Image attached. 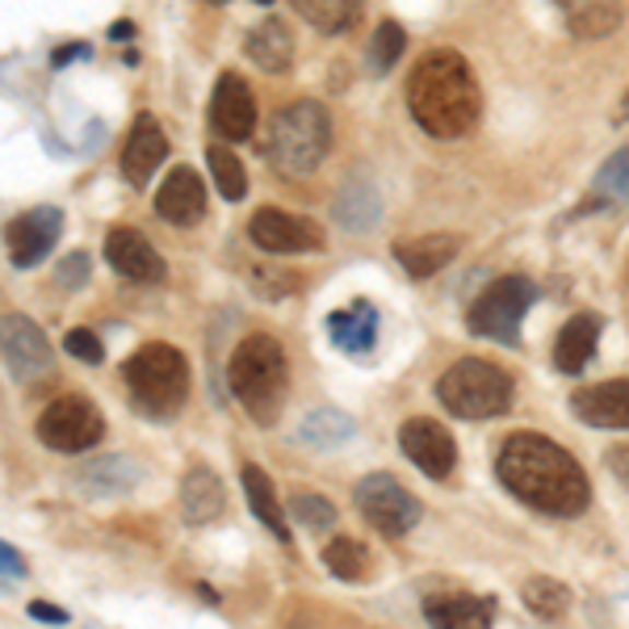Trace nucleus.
<instances>
[{"label":"nucleus","mask_w":629,"mask_h":629,"mask_svg":"<svg viewBox=\"0 0 629 629\" xmlns=\"http://www.w3.org/2000/svg\"><path fill=\"white\" fill-rule=\"evenodd\" d=\"M496 475L516 500L546 516H579L592 500L587 475L579 470L575 457L537 432H512L503 441Z\"/></svg>","instance_id":"f257e3e1"},{"label":"nucleus","mask_w":629,"mask_h":629,"mask_svg":"<svg viewBox=\"0 0 629 629\" xmlns=\"http://www.w3.org/2000/svg\"><path fill=\"white\" fill-rule=\"evenodd\" d=\"M407 109L432 139L470 135L482 114V93L470 63L450 47L428 50L407 75Z\"/></svg>","instance_id":"f03ea898"},{"label":"nucleus","mask_w":629,"mask_h":629,"mask_svg":"<svg viewBox=\"0 0 629 629\" xmlns=\"http://www.w3.org/2000/svg\"><path fill=\"white\" fill-rule=\"evenodd\" d=\"M226 382H231V395L240 399V407L248 411L260 428H273L281 407H286V349L277 345L273 336L265 331H252L244 336L231 361H226Z\"/></svg>","instance_id":"7ed1b4c3"},{"label":"nucleus","mask_w":629,"mask_h":629,"mask_svg":"<svg viewBox=\"0 0 629 629\" xmlns=\"http://www.w3.org/2000/svg\"><path fill=\"white\" fill-rule=\"evenodd\" d=\"M331 148V118L319 101L281 105L265 130V155L281 176H306L324 164Z\"/></svg>","instance_id":"20e7f679"},{"label":"nucleus","mask_w":629,"mask_h":629,"mask_svg":"<svg viewBox=\"0 0 629 629\" xmlns=\"http://www.w3.org/2000/svg\"><path fill=\"white\" fill-rule=\"evenodd\" d=\"M123 377L135 407L151 420H173L189 399V361L180 349L160 345V340H151L143 349H135V357H126Z\"/></svg>","instance_id":"39448f33"},{"label":"nucleus","mask_w":629,"mask_h":629,"mask_svg":"<svg viewBox=\"0 0 629 629\" xmlns=\"http://www.w3.org/2000/svg\"><path fill=\"white\" fill-rule=\"evenodd\" d=\"M436 399L445 403L450 416L462 420H491L512 407V377L496 361L482 357H462L436 382Z\"/></svg>","instance_id":"423d86ee"},{"label":"nucleus","mask_w":629,"mask_h":629,"mask_svg":"<svg viewBox=\"0 0 629 629\" xmlns=\"http://www.w3.org/2000/svg\"><path fill=\"white\" fill-rule=\"evenodd\" d=\"M537 302V286L528 277H500L491 281L466 311V324L482 340H500V345H516L521 340V319Z\"/></svg>","instance_id":"0eeeda50"},{"label":"nucleus","mask_w":629,"mask_h":629,"mask_svg":"<svg viewBox=\"0 0 629 629\" xmlns=\"http://www.w3.org/2000/svg\"><path fill=\"white\" fill-rule=\"evenodd\" d=\"M34 428H38V441L55 453H89L105 436L101 411L89 399H75V395L50 403Z\"/></svg>","instance_id":"6e6552de"},{"label":"nucleus","mask_w":629,"mask_h":629,"mask_svg":"<svg viewBox=\"0 0 629 629\" xmlns=\"http://www.w3.org/2000/svg\"><path fill=\"white\" fill-rule=\"evenodd\" d=\"M357 508L386 537H403V533H411V528L420 525V500L395 475L361 478L357 482Z\"/></svg>","instance_id":"1a4fd4ad"},{"label":"nucleus","mask_w":629,"mask_h":629,"mask_svg":"<svg viewBox=\"0 0 629 629\" xmlns=\"http://www.w3.org/2000/svg\"><path fill=\"white\" fill-rule=\"evenodd\" d=\"M0 361L22 386H34V382H47L50 370H55V349H50L47 331L34 319L4 315L0 319Z\"/></svg>","instance_id":"9d476101"},{"label":"nucleus","mask_w":629,"mask_h":629,"mask_svg":"<svg viewBox=\"0 0 629 629\" xmlns=\"http://www.w3.org/2000/svg\"><path fill=\"white\" fill-rule=\"evenodd\" d=\"M248 240L260 252H273V256H299V252H319L324 248V231L311 219L299 214H286V210H256L248 219Z\"/></svg>","instance_id":"9b49d317"},{"label":"nucleus","mask_w":629,"mask_h":629,"mask_svg":"<svg viewBox=\"0 0 629 629\" xmlns=\"http://www.w3.org/2000/svg\"><path fill=\"white\" fill-rule=\"evenodd\" d=\"M63 235V214L55 206H34L18 214L13 223L4 226V244H9V260L13 269H34L50 256V248Z\"/></svg>","instance_id":"f8f14e48"},{"label":"nucleus","mask_w":629,"mask_h":629,"mask_svg":"<svg viewBox=\"0 0 629 629\" xmlns=\"http://www.w3.org/2000/svg\"><path fill=\"white\" fill-rule=\"evenodd\" d=\"M399 450L428 478H450L457 466V445H453L450 428L436 420H407L399 428Z\"/></svg>","instance_id":"ddd939ff"},{"label":"nucleus","mask_w":629,"mask_h":629,"mask_svg":"<svg viewBox=\"0 0 629 629\" xmlns=\"http://www.w3.org/2000/svg\"><path fill=\"white\" fill-rule=\"evenodd\" d=\"M210 126L214 135H223L226 143H244L256 130V101L244 75L223 72L214 84V97H210Z\"/></svg>","instance_id":"4468645a"},{"label":"nucleus","mask_w":629,"mask_h":629,"mask_svg":"<svg viewBox=\"0 0 629 629\" xmlns=\"http://www.w3.org/2000/svg\"><path fill=\"white\" fill-rule=\"evenodd\" d=\"M105 260H109V269L126 281H143V286H160L164 281V260H160V252L151 248L148 235H139L135 226H114L109 235H105Z\"/></svg>","instance_id":"2eb2a0df"},{"label":"nucleus","mask_w":629,"mask_h":629,"mask_svg":"<svg viewBox=\"0 0 629 629\" xmlns=\"http://www.w3.org/2000/svg\"><path fill=\"white\" fill-rule=\"evenodd\" d=\"M168 155V135L160 130L155 114H139L130 135H126L123 148V176L135 185V189H148V180L155 176V168L164 164Z\"/></svg>","instance_id":"dca6fc26"},{"label":"nucleus","mask_w":629,"mask_h":629,"mask_svg":"<svg viewBox=\"0 0 629 629\" xmlns=\"http://www.w3.org/2000/svg\"><path fill=\"white\" fill-rule=\"evenodd\" d=\"M571 411H575L579 424L621 432V428H629V382L613 377V382H601V386H583L571 399Z\"/></svg>","instance_id":"f3484780"},{"label":"nucleus","mask_w":629,"mask_h":629,"mask_svg":"<svg viewBox=\"0 0 629 629\" xmlns=\"http://www.w3.org/2000/svg\"><path fill=\"white\" fill-rule=\"evenodd\" d=\"M155 214L173 226H194L206 214V189L189 164H176L155 194Z\"/></svg>","instance_id":"a211bd4d"},{"label":"nucleus","mask_w":629,"mask_h":629,"mask_svg":"<svg viewBox=\"0 0 629 629\" xmlns=\"http://www.w3.org/2000/svg\"><path fill=\"white\" fill-rule=\"evenodd\" d=\"M139 462L126 457V453H109V457H89L80 470H75V487L89 496V500H109V496H126L139 487Z\"/></svg>","instance_id":"6ab92c4d"},{"label":"nucleus","mask_w":629,"mask_h":629,"mask_svg":"<svg viewBox=\"0 0 629 629\" xmlns=\"http://www.w3.org/2000/svg\"><path fill=\"white\" fill-rule=\"evenodd\" d=\"M327 336H331V345H336V349L352 352V357L374 352V345H377L374 302L357 299V302H349L345 311H331V315H327Z\"/></svg>","instance_id":"aec40b11"},{"label":"nucleus","mask_w":629,"mask_h":629,"mask_svg":"<svg viewBox=\"0 0 629 629\" xmlns=\"http://www.w3.org/2000/svg\"><path fill=\"white\" fill-rule=\"evenodd\" d=\"M244 55L260 72L281 75L294 68V34L281 18H269V22L252 25L248 38H244Z\"/></svg>","instance_id":"412c9836"},{"label":"nucleus","mask_w":629,"mask_h":629,"mask_svg":"<svg viewBox=\"0 0 629 629\" xmlns=\"http://www.w3.org/2000/svg\"><path fill=\"white\" fill-rule=\"evenodd\" d=\"M424 617L432 626H487L496 617L491 596H470V592H432L424 596Z\"/></svg>","instance_id":"4be33fe9"},{"label":"nucleus","mask_w":629,"mask_h":629,"mask_svg":"<svg viewBox=\"0 0 629 629\" xmlns=\"http://www.w3.org/2000/svg\"><path fill=\"white\" fill-rule=\"evenodd\" d=\"M226 496H223V482L214 470L206 466H194L189 475L180 478V512L189 525H214L223 516Z\"/></svg>","instance_id":"5701e85b"},{"label":"nucleus","mask_w":629,"mask_h":629,"mask_svg":"<svg viewBox=\"0 0 629 629\" xmlns=\"http://www.w3.org/2000/svg\"><path fill=\"white\" fill-rule=\"evenodd\" d=\"M596 345H601V315H575L554 340V365L562 374H583V365L596 357Z\"/></svg>","instance_id":"b1692460"},{"label":"nucleus","mask_w":629,"mask_h":629,"mask_svg":"<svg viewBox=\"0 0 629 629\" xmlns=\"http://www.w3.org/2000/svg\"><path fill=\"white\" fill-rule=\"evenodd\" d=\"M395 256H399V265L411 277H432V273H441L453 256H457V240H453V235L403 240V244H395Z\"/></svg>","instance_id":"393cba45"},{"label":"nucleus","mask_w":629,"mask_h":629,"mask_svg":"<svg viewBox=\"0 0 629 629\" xmlns=\"http://www.w3.org/2000/svg\"><path fill=\"white\" fill-rule=\"evenodd\" d=\"M240 482H244V496H248L252 516L269 528L277 541H290V525H286V512H281V503H277L273 478L265 475L260 466H244Z\"/></svg>","instance_id":"a878e982"},{"label":"nucleus","mask_w":629,"mask_h":629,"mask_svg":"<svg viewBox=\"0 0 629 629\" xmlns=\"http://www.w3.org/2000/svg\"><path fill=\"white\" fill-rule=\"evenodd\" d=\"M382 219V198H377L374 185L365 180H349L336 198V223L345 231H374Z\"/></svg>","instance_id":"bb28decb"},{"label":"nucleus","mask_w":629,"mask_h":629,"mask_svg":"<svg viewBox=\"0 0 629 629\" xmlns=\"http://www.w3.org/2000/svg\"><path fill=\"white\" fill-rule=\"evenodd\" d=\"M290 4L319 34H349L361 22V0H290Z\"/></svg>","instance_id":"cd10ccee"},{"label":"nucleus","mask_w":629,"mask_h":629,"mask_svg":"<svg viewBox=\"0 0 629 629\" xmlns=\"http://www.w3.org/2000/svg\"><path fill=\"white\" fill-rule=\"evenodd\" d=\"M567 25L575 38H604L621 25V0H571Z\"/></svg>","instance_id":"c85d7f7f"},{"label":"nucleus","mask_w":629,"mask_h":629,"mask_svg":"<svg viewBox=\"0 0 629 629\" xmlns=\"http://www.w3.org/2000/svg\"><path fill=\"white\" fill-rule=\"evenodd\" d=\"M352 432H357V424L345 411H331V407L327 411H311L299 424V436L306 445H315V450H336V445L352 441Z\"/></svg>","instance_id":"c756f323"},{"label":"nucleus","mask_w":629,"mask_h":629,"mask_svg":"<svg viewBox=\"0 0 629 629\" xmlns=\"http://www.w3.org/2000/svg\"><path fill=\"white\" fill-rule=\"evenodd\" d=\"M525 608L528 613H537L541 621H554V617H562L567 613V604H571V592H567V583H558L550 575H533L525 583Z\"/></svg>","instance_id":"7c9ffc66"},{"label":"nucleus","mask_w":629,"mask_h":629,"mask_svg":"<svg viewBox=\"0 0 629 629\" xmlns=\"http://www.w3.org/2000/svg\"><path fill=\"white\" fill-rule=\"evenodd\" d=\"M206 164H210V176H214V185H219V194H223L226 201H244V194H248V173H244L240 155H231L223 143H214V148L206 151Z\"/></svg>","instance_id":"2f4dec72"},{"label":"nucleus","mask_w":629,"mask_h":629,"mask_svg":"<svg viewBox=\"0 0 629 629\" xmlns=\"http://www.w3.org/2000/svg\"><path fill=\"white\" fill-rule=\"evenodd\" d=\"M596 201L604 206H621L629 210V148H621L617 155L604 160V168L596 173Z\"/></svg>","instance_id":"473e14b6"},{"label":"nucleus","mask_w":629,"mask_h":629,"mask_svg":"<svg viewBox=\"0 0 629 629\" xmlns=\"http://www.w3.org/2000/svg\"><path fill=\"white\" fill-rule=\"evenodd\" d=\"M407 47V34H403L399 22H382L374 30V38H370V72L374 75H386L395 68V59L403 55Z\"/></svg>","instance_id":"72a5a7b5"},{"label":"nucleus","mask_w":629,"mask_h":629,"mask_svg":"<svg viewBox=\"0 0 629 629\" xmlns=\"http://www.w3.org/2000/svg\"><path fill=\"white\" fill-rule=\"evenodd\" d=\"M324 567L336 579H361L365 575V546L352 537H336L324 550Z\"/></svg>","instance_id":"f704fd0d"},{"label":"nucleus","mask_w":629,"mask_h":629,"mask_svg":"<svg viewBox=\"0 0 629 629\" xmlns=\"http://www.w3.org/2000/svg\"><path fill=\"white\" fill-rule=\"evenodd\" d=\"M294 516H299V525L311 528V533H324V528L336 525V508H331L324 496H311V491L294 496Z\"/></svg>","instance_id":"c9c22d12"},{"label":"nucleus","mask_w":629,"mask_h":629,"mask_svg":"<svg viewBox=\"0 0 629 629\" xmlns=\"http://www.w3.org/2000/svg\"><path fill=\"white\" fill-rule=\"evenodd\" d=\"M63 352L75 357V361H84V365H101L105 361V349H101V340L93 336V327H72L63 336Z\"/></svg>","instance_id":"e433bc0d"},{"label":"nucleus","mask_w":629,"mask_h":629,"mask_svg":"<svg viewBox=\"0 0 629 629\" xmlns=\"http://www.w3.org/2000/svg\"><path fill=\"white\" fill-rule=\"evenodd\" d=\"M93 273V260H89V252H68L63 260H59V269H55V281H59V290H84V281Z\"/></svg>","instance_id":"4c0bfd02"},{"label":"nucleus","mask_w":629,"mask_h":629,"mask_svg":"<svg viewBox=\"0 0 629 629\" xmlns=\"http://www.w3.org/2000/svg\"><path fill=\"white\" fill-rule=\"evenodd\" d=\"M84 55H93V47H89V43H63V47L50 50V68L59 72V68H68V63L84 59Z\"/></svg>","instance_id":"58836bf2"},{"label":"nucleus","mask_w":629,"mask_h":629,"mask_svg":"<svg viewBox=\"0 0 629 629\" xmlns=\"http://www.w3.org/2000/svg\"><path fill=\"white\" fill-rule=\"evenodd\" d=\"M30 617H34V621H50V626H68V613H63L59 604H47V601L30 604Z\"/></svg>","instance_id":"ea45409f"},{"label":"nucleus","mask_w":629,"mask_h":629,"mask_svg":"<svg viewBox=\"0 0 629 629\" xmlns=\"http://www.w3.org/2000/svg\"><path fill=\"white\" fill-rule=\"evenodd\" d=\"M0 571H4L9 579H22V575H25L22 554L13 550V546H4V541H0Z\"/></svg>","instance_id":"a19ab883"},{"label":"nucleus","mask_w":629,"mask_h":629,"mask_svg":"<svg viewBox=\"0 0 629 629\" xmlns=\"http://www.w3.org/2000/svg\"><path fill=\"white\" fill-rule=\"evenodd\" d=\"M608 470L629 487V445H613L608 450Z\"/></svg>","instance_id":"79ce46f5"},{"label":"nucleus","mask_w":629,"mask_h":629,"mask_svg":"<svg viewBox=\"0 0 629 629\" xmlns=\"http://www.w3.org/2000/svg\"><path fill=\"white\" fill-rule=\"evenodd\" d=\"M123 38H135V22H114V25H109V43H123Z\"/></svg>","instance_id":"37998d69"},{"label":"nucleus","mask_w":629,"mask_h":629,"mask_svg":"<svg viewBox=\"0 0 629 629\" xmlns=\"http://www.w3.org/2000/svg\"><path fill=\"white\" fill-rule=\"evenodd\" d=\"M252 4H273V0H252Z\"/></svg>","instance_id":"c03bdc74"},{"label":"nucleus","mask_w":629,"mask_h":629,"mask_svg":"<svg viewBox=\"0 0 629 629\" xmlns=\"http://www.w3.org/2000/svg\"><path fill=\"white\" fill-rule=\"evenodd\" d=\"M210 4H226V0H210Z\"/></svg>","instance_id":"a18cd8bd"}]
</instances>
